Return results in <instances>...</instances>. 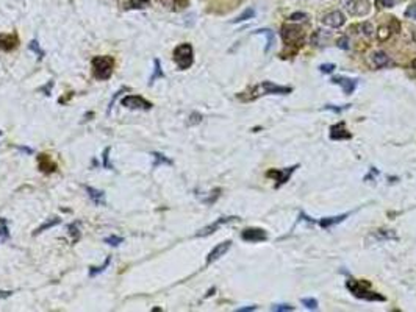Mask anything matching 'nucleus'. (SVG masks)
Segmentation results:
<instances>
[{
	"label": "nucleus",
	"instance_id": "nucleus-1",
	"mask_svg": "<svg viewBox=\"0 0 416 312\" xmlns=\"http://www.w3.org/2000/svg\"><path fill=\"white\" fill-rule=\"evenodd\" d=\"M291 91H292L291 86H282V85H276L273 82H261L249 91L248 97H242V100H255L263 95H277V94L286 95V94H291Z\"/></svg>",
	"mask_w": 416,
	"mask_h": 312
},
{
	"label": "nucleus",
	"instance_id": "nucleus-2",
	"mask_svg": "<svg viewBox=\"0 0 416 312\" xmlns=\"http://www.w3.org/2000/svg\"><path fill=\"white\" fill-rule=\"evenodd\" d=\"M346 288L352 292V295H355L360 300H366V301H385L386 298L377 292H373L370 288V282H361L358 279H348Z\"/></svg>",
	"mask_w": 416,
	"mask_h": 312
},
{
	"label": "nucleus",
	"instance_id": "nucleus-3",
	"mask_svg": "<svg viewBox=\"0 0 416 312\" xmlns=\"http://www.w3.org/2000/svg\"><path fill=\"white\" fill-rule=\"evenodd\" d=\"M91 67H92V75L94 78L101 82L110 80L113 72H114V60L113 57L108 55H102V57H94L91 61Z\"/></svg>",
	"mask_w": 416,
	"mask_h": 312
},
{
	"label": "nucleus",
	"instance_id": "nucleus-4",
	"mask_svg": "<svg viewBox=\"0 0 416 312\" xmlns=\"http://www.w3.org/2000/svg\"><path fill=\"white\" fill-rule=\"evenodd\" d=\"M174 63L177 64V67L180 70H186L192 66L194 63V50H192V45L189 42H183V44H179L176 48H174Z\"/></svg>",
	"mask_w": 416,
	"mask_h": 312
},
{
	"label": "nucleus",
	"instance_id": "nucleus-5",
	"mask_svg": "<svg viewBox=\"0 0 416 312\" xmlns=\"http://www.w3.org/2000/svg\"><path fill=\"white\" fill-rule=\"evenodd\" d=\"M280 36L286 45L296 44L298 47H301V44L304 42V32L301 27H298V25H289V23L282 25Z\"/></svg>",
	"mask_w": 416,
	"mask_h": 312
},
{
	"label": "nucleus",
	"instance_id": "nucleus-6",
	"mask_svg": "<svg viewBox=\"0 0 416 312\" xmlns=\"http://www.w3.org/2000/svg\"><path fill=\"white\" fill-rule=\"evenodd\" d=\"M120 105L126 107L127 110H138V111H149L152 110V103L145 100L141 95H126L120 100Z\"/></svg>",
	"mask_w": 416,
	"mask_h": 312
},
{
	"label": "nucleus",
	"instance_id": "nucleus-7",
	"mask_svg": "<svg viewBox=\"0 0 416 312\" xmlns=\"http://www.w3.org/2000/svg\"><path fill=\"white\" fill-rule=\"evenodd\" d=\"M235 220H239V217H236V216H230V217H219V219H217V220H214L213 223L207 225L205 228H202V229H199L198 232H195V238H207V236H210V234L216 232V231H217L219 228H221L223 225H227V223L235 222Z\"/></svg>",
	"mask_w": 416,
	"mask_h": 312
},
{
	"label": "nucleus",
	"instance_id": "nucleus-8",
	"mask_svg": "<svg viewBox=\"0 0 416 312\" xmlns=\"http://www.w3.org/2000/svg\"><path fill=\"white\" fill-rule=\"evenodd\" d=\"M36 161H38V169L41 173L44 175H52L58 170V166L57 163L52 160V156L51 154H47V153H39L36 156Z\"/></svg>",
	"mask_w": 416,
	"mask_h": 312
},
{
	"label": "nucleus",
	"instance_id": "nucleus-9",
	"mask_svg": "<svg viewBox=\"0 0 416 312\" xmlns=\"http://www.w3.org/2000/svg\"><path fill=\"white\" fill-rule=\"evenodd\" d=\"M345 8L357 17L366 16L370 13V4L366 0H345Z\"/></svg>",
	"mask_w": 416,
	"mask_h": 312
},
{
	"label": "nucleus",
	"instance_id": "nucleus-10",
	"mask_svg": "<svg viewBox=\"0 0 416 312\" xmlns=\"http://www.w3.org/2000/svg\"><path fill=\"white\" fill-rule=\"evenodd\" d=\"M299 166L296 164V166H292V167H286V169H283V170H277V169H273V170H269L266 175L269 176V178H274L277 183H276V188H280V186H283L286 181L289 179V176L295 173V170L298 169Z\"/></svg>",
	"mask_w": 416,
	"mask_h": 312
},
{
	"label": "nucleus",
	"instance_id": "nucleus-11",
	"mask_svg": "<svg viewBox=\"0 0 416 312\" xmlns=\"http://www.w3.org/2000/svg\"><path fill=\"white\" fill-rule=\"evenodd\" d=\"M230 248H232V241H224V242H221V244H217V245L208 253V256H207V266L216 263L217 259H221Z\"/></svg>",
	"mask_w": 416,
	"mask_h": 312
},
{
	"label": "nucleus",
	"instance_id": "nucleus-12",
	"mask_svg": "<svg viewBox=\"0 0 416 312\" xmlns=\"http://www.w3.org/2000/svg\"><path fill=\"white\" fill-rule=\"evenodd\" d=\"M241 239L246 242H263L267 239V234L261 228H246L241 232Z\"/></svg>",
	"mask_w": 416,
	"mask_h": 312
},
{
	"label": "nucleus",
	"instance_id": "nucleus-13",
	"mask_svg": "<svg viewBox=\"0 0 416 312\" xmlns=\"http://www.w3.org/2000/svg\"><path fill=\"white\" fill-rule=\"evenodd\" d=\"M351 138H352V133L346 128L345 122H338V123L330 126V139H333V141H346V139H351Z\"/></svg>",
	"mask_w": 416,
	"mask_h": 312
},
{
	"label": "nucleus",
	"instance_id": "nucleus-14",
	"mask_svg": "<svg viewBox=\"0 0 416 312\" xmlns=\"http://www.w3.org/2000/svg\"><path fill=\"white\" fill-rule=\"evenodd\" d=\"M19 47V36L16 33H2L0 35V50L13 51Z\"/></svg>",
	"mask_w": 416,
	"mask_h": 312
},
{
	"label": "nucleus",
	"instance_id": "nucleus-15",
	"mask_svg": "<svg viewBox=\"0 0 416 312\" xmlns=\"http://www.w3.org/2000/svg\"><path fill=\"white\" fill-rule=\"evenodd\" d=\"M345 22H346V19L341 11H332L323 17V23L329 29H339L341 25H345Z\"/></svg>",
	"mask_w": 416,
	"mask_h": 312
},
{
	"label": "nucleus",
	"instance_id": "nucleus-16",
	"mask_svg": "<svg viewBox=\"0 0 416 312\" xmlns=\"http://www.w3.org/2000/svg\"><path fill=\"white\" fill-rule=\"evenodd\" d=\"M332 83L338 85L346 95H351L357 88V80H354V78H348V76H333Z\"/></svg>",
	"mask_w": 416,
	"mask_h": 312
},
{
	"label": "nucleus",
	"instance_id": "nucleus-17",
	"mask_svg": "<svg viewBox=\"0 0 416 312\" xmlns=\"http://www.w3.org/2000/svg\"><path fill=\"white\" fill-rule=\"evenodd\" d=\"M85 191H86L89 200H91L95 206H105V204H107V198H105V192H104V191L94 189V188H91V186H85Z\"/></svg>",
	"mask_w": 416,
	"mask_h": 312
},
{
	"label": "nucleus",
	"instance_id": "nucleus-18",
	"mask_svg": "<svg viewBox=\"0 0 416 312\" xmlns=\"http://www.w3.org/2000/svg\"><path fill=\"white\" fill-rule=\"evenodd\" d=\"M349 214L351 213L341 214V216H333V217H323V219L317 220V225H320L323 229H329V228H332V226H335V225H338L341 222H345L349 217Z\"/></svg>",
	"mask_w": 416,
	"mask_h": 312
},
{
	"label": "nucleus",
	"instance_id": "nucleus-19",
	"mask_svg": "<svg viewBox=\"0 0 416 312\" xmlns=\"http://www.w3.org/2000/svg\"><path fill=\"white\" fill-rule=\"evenodd\" d=\"M371 61H373V66L376 69H380V67H386V66H391L393 61L389 60V57L385 54V51L379 50V51H374L373 57H371Z\"/></svg>",
	"mask_w": 416,
	"mask_h": 312
},
{
	"label": "nucleus",
	"instance_id": "nucleus-20",
	"mask_svg": "<svg viewBox=\"0 0 416 312\" xmlns=\"http://www.w3.org/2000/svg\"><path fill=\"white\" fill-rule=\"evenodd\" d=\"M152 156H154V164H152L154 169H157L158 166H173L174 164L173 160H169L166 154H163L160 151H154Z\"/></svg>",
	"mask_w": 416,
	"mask_h": 312
},
{
	"label": "nucleus",
	"instance_id": "nucleus-21",
	"mask_svg": "<svg viewBox=\"0 0 416 312\" xmlns=\"http://www.w3.org/2000/svg\"><path fill=\"white\" fill-rule=\"evenodd\" d=\"M61 223V219L60 217H52V219H48V220H45L39 228H36L35 231H33V236H38V234H41V232H44V231H47V229H51V228H54V226H57V225H60Z\"/></svg>",
	"mask_w": 416,
	"mask_h": 312
},
{
	"label": "nucleus",
	"instance_id": "nucleus-22",
	"mask_svg": "<svg viewBox=\"0 0 416 312\" xmlns=\"http://www.w3.org/2000/svg\"><path fill=\"white\" fill-rule=\"evenodd\" d=\"M158 78H164V72H163V67H161V63H160V60L158 58H155L154 60V72H152V75H151V78H149V86H152Z\"/></svg>",
	"mask_w": 416,
	"mask_h": 312
},
{
	"label": "nucleus",
	"instance_id": "nucleus-23",
	"mask_svg": "<svg viewBox=\"0 0 416 312\" xmlns=\"http://www.w3.org/2000/svg\"><path fill=\"white\" fill-rule=\"evenodd\" d=\"M254 33H255V35H263V36L267 39V45L264 47V51L267 54V51L271 50L273 45H274V32H273V30H269V29H260V30H255Z\"/></svg>",
	"mask_w": 416,
	"mask_h": 312
},
{
	"label": "nucleus",
	"instance_id": "nucleus-24",
	"mask_svg": "<svg viewBox=\"0 0 416 312\" xmlns=\"http://www.w3.org/2000/svg\"><path fill=\"white\" fill-rule=\"evenodd\" d=\"M67 232H69V236L72 238V244H77L80 239H82V231L79 228V222H74V223H70L67 226Z\"/></svg>",
	"mask_w": 416,
	"mask_h": 312
},
{
	"label": "nucleus",
	"instance_id": "nucleus-25",
	"mask_svg": "<svg viewBox=\"0 0 416 312\" xmlns=\"http://www.w3.org/2000/svg\"><path fill=\"white\" fill-rule=\"evenodd\" d=\"M110 263H111V256H107V259L104 261V264H102L101 267H94V266H91V267H89V276H91V278H94V276H97V275L104 273V272L108 269Z\"/></svg>",
	"mask_w": 416,
	"mask_h": 312
},
{
	"label": "nucleus",
	"instance_id": "nucleus-26",
	"mask_svg": "<svg viewBox=\"0 0 416 312\" xmlns=\"http://www.w3.org/2000/svg\"><path fill=\"white\" fill-rule=\"evenodd\" d=\"M355 30H360V33H361L364 38H371V36H373V32H374L371 22H363V23L357 25Z\"/></svg>",
	"mask_w": 416,
	"mask_h": 312
},
{
	"label": "nucleus",
	"instance_id": "nucleus-27",
	"mask_svg": "<svg viewBox=\"0 0 416 312\" xmlns=\"http://www.w3.org/2000/svg\"><path fill=\"white\" fill-rule=\"evenodd\" d=\"M160 2L169 8H176V10H182L183 7H186L188 0H160Z\"/></svg>",
	"mask_w": 416,
	"mask_h": 312
},
{
	"label": "nucleus",
	"instance_id": "nucleus-28",
	"mask_svg": "<svg viewBox=\"0 0 416 312\" xmlns=\"http://www.w3.org/2000/svg\"><path fill=\"white\" fill-rule=\"evenodd\" d=\"M29 50H32L33 54L39 58V60H44V57H45V51L41 48V45H39V42L36 41V39H33V41H30V44H29Z\"/></svg>",
	"mask_w": 416,
	"mask_h": 312
},
{
	"label": "nucleus",
	"instance_id": "nucleus-29",
	"mask_svg": "<svg viewBox=\"0 0 416 312\" xmlns=\"http://www.w3.org/2000/svg\"><path fill=\"white\" fill-rule=\"evenodd\" d=\"M254 16H255V11L252 10V8H248L246 11H244L242 14H239L235 20H233V23H239V22H246V20H249V19H254Z\"/></svg>",
	"mask_w": 416,
	"mask_h": 312
},
{
	"label": "nucleus",
	"instance_id": "nucleus-30",
	"mask_svg": "<svg viewBox=\"0 0 416 312\" xmlns=\"http://www.w3.org/2000/svg\"><path fill=\"white\" fill-rule=\"evenodd\" d=\"M10 238V232H8V222L0 217V239L2 241H7Z\"/></svg>",
	"mask_w": 416,
	"mask_h": 312
},
{
	"label": "nucleus",
	"instance_id": "nucleus-31",
	"mask_svg": "<svg viewBox=\"0 0 416 312\" xmlns=\"http://www.w3.org/2000/svg\"><path fill=\"white\" fill-rule=\"evenodd\" d=\"M104 242L107 245H111V247H119L120 244H124V238H120V236H114V234H111V236L105 238Z\"/></svg>",
	"mask_w": 416,
	"mask_h": 312
},
{
	"label": "nucleus",
	"instance_id": "nucleus-32",
	"mask_svg": "<svg viewBox=\"0 0 416 312\" xmlns=\"http://www.w3.org/2000/svg\"><path fill=\"white\" fill-rule=\"evenodd\" d=\"M129 4L135 10H144L151 5V0H129Z\"/></svg>",
	"mask_w": 416,
	"mask_h": 312
},
{
	"label": "nucleus",
	"instance_id": "nucleus-33",
	"mask_svg": "<svg viewBox=\"0 0 416 312\" xmlns=\"http://www.w3.org/2000/svg\"><path fill=\"white\" fill-rule=\"evenodd\" d=\"M301 303L307 307V309H310V310H314V309H317V300L316 298H302L301 300Z\"/></svg>",
	"mask_w": 416,
	"mask_h": 312
},
{
	"label": "nucleus",
	"instance_id": "nucleus-34",
	"mask_svg": "<svg viewBox=\"0 0 416 312\" xmlns=\"http://www.w3.org/2000/svg\"><path fill=\"white\" fill-rule=\"evenodd\" d=\"M110 151H111V147H105L104 151H102V160H104V167L105 169H113V166L110 164Z\"/></svg>",
	"mask_w": 416,
	"mask_h": 312
},
{
	"label": "nucleus",
	"instance_id": "nucleus-35",
	"mask_svg": "<svg viewBox=\"0 0 416 312\" xmlns=\"http://www.w3.org/2000/svg\"><path fill=\"white\" fill-rule=\"evenodd\" d=\"M399 2H401V0H376L377 7H380V8H391V7H395Z\"/></svg>",
	"mask_w": 416,
	"mask_h": 312
},
{
	"label": "nucleus",
	"instance_id": "nucleus-36",
	"mask_svg": "<svg viewBox=\"0 0 416 312\" xmlns=\"http://www.w3.org/2000/svg\"><path fill=\"white\" fill-rule=\"evenodd\" d=\"M336 45L342 50H349L351 48V44H349V38L348 36H341L338 41H336Z\"/></svg>",
	"mask_w": 416,
	"mask_h": 312
},
{
	"label": "nucleus",
	"instance_id": "nucleus-37",
	"mask_svg": "<svg viewBox=\"0 0 416 312\" xmlns=\"http://www.w3.org/2000/svg\"><path fill=\"white\" fill-rule=\"evenodd\" d=\"M271 309L274 312H289V310H295V307L289 306V304H274Z\"/></svg>",
	"mask_w": 416,
	"mask_h": 312
},
{
	"label": "nucleus",
	"instance_id": "nucleus-38",
	"mask_svg": "<svg viewBox=\"0 0 416 312\" xmlns=\"http://www.w3.org/2000/svg\"><path fill=\"white\" fill-rule=\"evenodd\" d=\"M201 122H202V114H199V113H192V114L189 116V120H188L189 125H198V123H201Z\"/></svg>",
	"mask_w": 416,
	"mask_h": 312
},
{
	"label": "nucleus",
	"instance_id": "nucleus-39",
	"mask_svg": "<svg viewBox=\"0 0 416 312\" xmlns=\"http://www.w3.org/2000/svg\"><path fill=\"white\" fill-rule=\"evenodd\" d=\"M126 91H129V88H122V89H119L114 95H113V98H111V101H110V105H108V114H110V111H111V108H113V105H114V101H116V98L122 94V92H126Z\"/></svg>",
	"mask_w": 416,
	"mask_h": 312
},
{
	"label": "nucleus",
	"instance_id": "nucleus-40",
	"mask_svg": "<svg viewBox=\"0 0 416 312\" xmlns=\"http://www.w3.org/2000/svg\"><path fill=\"white\" fill-rule=\"evenodd\" d=\"M335 69H336V66H335L333 63H330V64H321V66H320V70H321L323 73H332Z\"/></svg>",
	"mask_w": 416,
	"mask_h": 312
},
{
	"label": "nucleus",
	"instance_id": "nucleus-41",
	"mask_svg": "<svg viewBox=\"0 0 416 312\" xmlns=\"http://www.w3.org/2000/svg\"><path fill=\"white\" fill-rule=\"evenodd\" d=\"M405 17L416 20V5H411V7H408V8H407V11H405Z\"/></svg>",
	"mask_w": 416,
	"mask_h": 312
},
{
	"label": "nucleus",
	"instance_id": "nucleus-42",
	"mask_svg": "<svg viewBox=\"0 0 416 312\" xmlns=\"http://www.w3.org/2000/svg\"><path fill=\"white\" fill-rule=\"evenodd\" d=\"M351 105H345V107H335V105H327V107H324V110H329V111H335V113H341V111H345V110H348Z\"/></svg>",
	"mask_w": 416,
	"mask_h": 312
},
{
	"label": "nucleus",
	"instance_id": "nucleus-43",
	"mask_svg": "<svg viewBox=\"0 0 416 312\" xmlns=\"http://www.w3.org/2000/svg\"><path fill=\"white\" fill-rule=\"evenodd\" d=\"M389 35H391V32H389L386 27H382V29L379 30V39H380V41H386Z\"/></svg>",
	"mask_w": 416,
	"mask_h": 312
},
{
	"label": "nucleus",
	"instance_id": "nucleus-44",
	"mask_svg": "<svg viewBox=\"0 0 416 312\" xmlns=\"http://www.w3.org/2000/svg\"><path fill=\"white\" fill-rule=\"evenodd\" d=\"M302 19H307V14H304V13H292V14L289 16V20H291V22L302 20Z\"/></svg>",
	"mask_w": 416,
	"mask_h": 312
},
{
	"label": "nucleus",
	"instance_id": "nucleus-45",
	"mask_svg": "<svg viewBox=\"0 0 416 312\" xmlns=\"http://www.w3.org/2000/svg\"><path fill=\"white\" fill-rule=\"evenodd\" d=\"M52 86H54V82L51 83V86H48V85H45V86H44V88H41L39 91L45 92V95H51V89H52Z\"/></svg>",
	"mask_w": 416,
	"mask_h": 312
},
{
	"label": "nucleus",
	"instance_id": "nucleus-46",
	"mask_svg": "<svg viewBox=\"0 0 416 312\" xmlns=\"http://www.w3.org/2000/svg\"><path fill=\"white\" fill-rule=\"evenodd\" d=\"M251 310H257V306H249V307H241V309H238V312H251Z\"/></svg>",
	"mask_w": 416,
	"mask_h": 312
},
{
	"label": "nucleus",
	"instance_id": "nucleus-47",
	"mask_svg": "<svg viewBox=\"0 0 416 312\" xmlns=\"http://www.w3.org/2000/svg\"><path fill=\"white\" fill-rule=\"evenodd\" d=\"M17 148H19L20 151H26V153H29V154H32V153H33V150H32V148H29V147H20V145H19Z\"/></svg>",
	"mask_w": 416,
	"mask_h": 312
},
{
	"label": "nucleus",
	"instance_id": "nucleus-48",
	"mask_svg": "<svg viewBox=\"0 0 416 312\" xmlns=\"http://www.w3.org/2000/svg\"><path fill=\"white\" fill-rule=\"evenodd\" d=\"M11 294H13V292H2V291H0V297H2V298H7V297H10Z\"/></svg>",
	"mask_w": 416,
	"mask_h": 312
},
{
	"label": "nucleus",
	"instance_id": "nucleus-49",
	"mask_svg": "<svg viewBox=\"0 0 416 312\" xmlns=\"http://www.w3.org/2000/svg\"><path fill=\"white\" fill-rule=\"evenodd\" d=\"M411 66H413V67H416V60H414V61L411 63Z\"/></svg>",
	"mask_w": 416,
	"mask_h": 312
},
{
	"label": "nucleus",
	"instance_id": "nucleus-50",
	"mask_svg": "<svg viewBox=\"0 0 416 312\" xmlns=\"http://www.w3.org/2000/svg\"><path fill=\"white\" fill-rule=\"evenodd\" d=\"M413 39H414V41H416V32H414V33H413Z\"/></svg>",
	"mask_w": 416,
	"mask_h": 312
},
{
	"label": "nucleus",
	"instance_id": "nucleus-51",
	"mask_svg": "<svg viewBox=\"0 0 416 312\" xmlns=\"http://www.w3.org/2000/svg\"><path fill=\"white\" fill-rule=\"evenodd\" d=\"M0 136H2V132H0Z\"/></svg>",
	"mask_w": 416,
	"mask_h": 312
}]
</instances>
